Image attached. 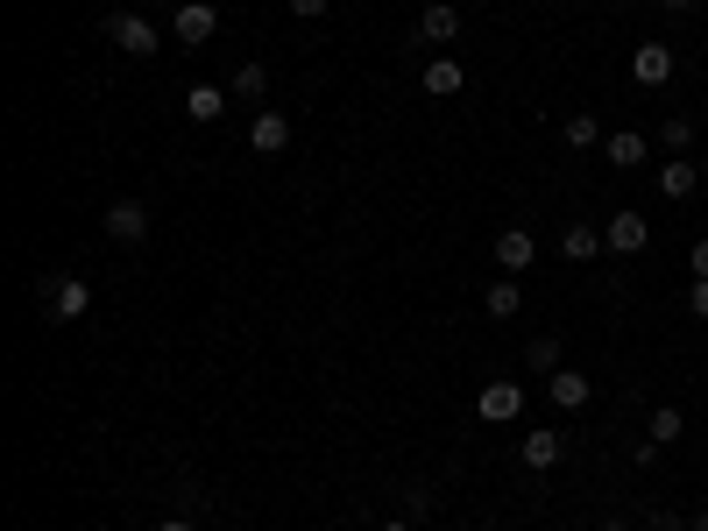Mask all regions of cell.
I'll list each match as a JSON object with an SVG mask.
<instances>
[{
	"label": "cell",
	"instance_id": "obj_1",
	"mask_svg": "<svg viewBox=\"0 0 708 531\" xmlns=\"http://www.w3.org/2000/svg\"><path fill=\"white\" fill-rule=\"evenodd\" d=\"M107 43L128 50V57H157V22H142L136 8H121V14H107Z\"/></svg>",
	"mask_w": 708,
	"mask_h": 531
},
{
	"label": "cell",
	"instance_id": "obj_2",
	"mask_svg": "<svg viewBox=\"0 0 708 531\" xmlns=\"http://www.w3.org/2000/svg\"><path fill=\"white\" fill-rule=\"evenodd\" d=\"M43 305H50V319H64V327H71V319L92 312V283L86 277H50L43 283Z\"/></svg>",
	"mask_w": 708,
	"mask_h": 531
},
{
	"label": "cell",
	"instance_id": "obj_3",
	"mask_svg": "<svg viewBox=\"0 0 708 531\" xmlns=\"http://www.w3.org/2000/svg\"><path fill=\"white\" fill-rule=\"evenodd\" d=\"M674 71H680V57L666 50V43H638L630 50V79H638L645 92H659V86H674Z\"/></svg>",
	"mask_w": 708,
	"mask_h": 531
},
{
	"label": "cell",
	"instance_id": "obj_4",
	"mask_svg": "<svg viewBox=\"0 0 708 531\" xmlns=\"http://www.w3.org/2000/svg\"><path fill=\"white\" fill-rule=\"evenodd\" d=\"M100 227L121 241V249H136V241L149 234V206H142V199H113L107 213H100Z\"/></svg>",
	"mask_w": 708,
	"mask_h": 531
},
{
	"label": "cell",
	"instance_id": "obj_5",
	"mask_svg": "<svg viewBox=\"0 0 708 531\" xmlns=\"http://www.w3.org/2000/svg\"><path fill=\"white\" fill-rule=\"evenodd\" d=\"M518 461L531 468V475H546V468H560V461H567V440H560L552 425H531L525 440H518Z\"/></svg>",
	"mask_w": 708,
	"mask_h": 531
},
{
	"label": "cell",
	"instance_id": "obj_6",
	"mask_svg": "<svg viewBox=\"0 0 708 531\" xmlns=\"http://www.w3.org/2000/svg\"><path fill=\"white\" fill-rule=\"evenodd\" d=\"M652 184H659V199H674V206H680V199H695V192H701V163H695V157H666V163L652 170Z\"/></svg>",
	"mask_w": 708,
	"mask_h": 531
},
{
	"label": "cell",
	"instance_id": "obj_7",
	"mask_svg": "<svg viewBox=\"0 0 708 531\" xmlns=\"http://www.w3.org/2000/svg\"><path fill=\"white\" fill-rule=\"evenodd\" d=\"M170 29H178V43H185V50H199V43H213L220 8H213V0H185V8H178V22H170Z\"/></svg>",
	"mask_w": 708,
	"mask_h": 531
},
{
	"label": "cell",
	"instance_id": "obj_8",
	"mask_svg": "<svg viewBox=\"0 0 708 531\" xmlns=\"http://www.w3.org/2000/svg\"><path fill=\"white\" fill-rule=\"evenodd\" d=\"M248 149H256V157H283V149H291V121H283L277 107H262L256 121H248Z\"/></svg>",
	"mask_w": 708,
	"mask_h": 531
},
{
	"label": "cell",
	"instance_id": "obj_9",
	"mask_svg": "<svg viewBox=\"0 0 708 531\" xmlns=\"http://www.w3.org/2000/svg\"><path fill=\"white\" fill-rule=\"evenodd\" d=\"M475 411H482L489 425H510L525 411V383H482V397H475Z\"/></svg>",
	"mask_w": 708,
	"mask_h": 531
},
{
	"label": "cell",
	"instance_id": "obj_10",
	"mask_svg": "<svg viewBox=\"0 0 708 531\" xmlns=\"http://www.w3.org/2000/svg\"><path fill=\"white\" fill-rule=\"evenodd\" d=\"M531 262H539V241H531L525 227H503V234H496V270L518 277V270H531Z\"/></svg>",
	"mask_w": 708,
	"mask_h": 531
},
{
	"label": "cell",
	"instance_id": "obj_11",
	"mask_svg": "<svg viewBox=\"0 0 708 531\" xmlns=\"http://www.w3.org/2000/svg\"><path fill=\"white\" fill-rule=\"evenodd\" d=\"M609 249H617V256H645V241H652V220H645V213H609Z\"/></svg>",
	"mask_w": 708,
	"mask_h": 531
},
{
	"label": "cell",
	"instance_id": "obj_12",
	"mask_svg": "<svg viewBox=\"0 0 708 531\" xmlns=\"http://www.w3.org/2000/svg\"><path fill=\"white\" fill-rule=\"evenodd\" d=\"M418 36H426V43H453V36H461V8H453V0H426Z\"/></svg>",
	"mask_w": 708,
	"mask_h": 531
},
{
	"label": "cell",
	"instance_id": "obj_13",
	"mask_svg": "<svg viewBox=\"0 0 708 531\" xmlns=\"http://www.w3.org/2000/svg\"><path fill=\"white\" fill-rule=\"evenodd\" d=\"M546 390H552V404H560V411H581L588 397H596V383H588L581 369H552V375H546Z\"/></svg>",
	"mask_w": 708,
	"mask_h": 531
},
{
	"label": "cell",
	"instance_id": "obj_14",
	"mask_svg": "<svg viewBox=\"0 0 708 531\" xmlns=\"http://www.w3.org/2000/svg\"><path fill=\"white\" fill-rule=\"evenodd\" d=\"M560 256H567V262H596V256H602V227L574 220L567 234H560Z\"/></svg>",
	"mask_w": 708,
	"mask_h": 531
},
{
	"label": "cell",
	"instance_id": "obj_15",
	"mask_svg": "<svg viewBox=\"0 0 708 531\" xmlns=\"http://www.w3.org/2000/svg\"><path fill=\"white\" fill-rule=\"evenodd\" d=\"M482 312H489V319H518V312H525V291H518V277H496L489 291H482Z\"/></svg>",
	"mask_w": 708,
	"mask_h": 531
},
{
	"label": "cell",
	"instance_id": "obj_16",
	"mask_svg": "<svg viewBox=\"0 0 708 531\" xmlns=\"http://www.w3.org/2000/svg\"><path fill=\"white\" fill-rule=\"evenodd\" d=\"M461 86H468V71L453 64V57H432V64H426V92H432V100H453Z\"/></svg>",
	"mask_w": 708,
	"mask_h": 531
},
{
	"label": "cell",
	"instance_id": "obj_17",
	"mask_svg": "<svg viewBox=\"0 0 708 531\" xmlns=\"http://www.w3.org/2000/svg\"><path fill=\"white\" fill-rule=\"evenodd\" d=\"M220 113H227V92H220V86H191V92H185V121L206 128V121H220Z\"/></svg>",
	"mask_w": 708,
	"mask_h": 531
},
{
	"label": "cell",
	"instance_id": "obj_18",
	"mask_svg": "<svg viewBox=\"0 0 708 531\" xmlns=\"http://www.w3.org/2000/svg\"><path fill=\"white\" fill-rule=\"evenodd\" d=\"M525 369H531V375L567 369V362H560V333H531V340H525Z\"/></svg>",
	"mask_w": 708,
	"mask_h": 531
},
{
	"label": "cell",
	"instance_id": "obj_19",
	"mask_svg": "<svg viewBox=\"0 0 708 531\" xmlns=\"http://www.w3.org/2000/svg\"><path fill=\"white\" fill-rule=\"evenodd\" d=\"M659 149H666V157H687V149H695V113H666Z\"/></svg>",
	"mask_w": 708,
	"mask_h": 531
},
{
	"label": "cell",
	"instance_id": "obj_20",
	"mask_svg": "<svg viewBox=\"0 0 708 531\" xmlns=\"http://www.w3.org/2000/svg\"><path fill=\"white\" fill-rule=\"evenodd\" d=\"M638 163H645V136L617 128V136H609V170H638Z\"/></svg>",
	"mask_w": 708,
	"mask_h": 531
},
{
	"label": "cell",
	"instance_id": "obj_21",
	"mask_svg": "<svg viewBox=\"0 0 708 531\" xmlns=\"http://www.w3.org/2000/svg\"><path fill=\"white\" fill-rule=\"evenodd\" d=\"M560 136H567V149H596L602 142V121H596V113H567Z\"/></svg>",
	"mask_w": 708,
	"mask_h": 531
},
{
	"label": "cell",
	"instance_id": "obj_22",
	"mask_svg": "<svg viewBox=\"0 0 708 531\" xmlns=\"http://www.w3.org/2000/svg\"><path fill=\"white\" fill-rule=\"evenodd\" d=\"M680 432H687V419H680V411H674V404H659V411H652V425H645V440H659V447H674V440H680Z\"/></svg>",
	"mask_w": 708,
	"mask_h": 531
},
{
	"label": "cell",
	"instance_id": "obj_23",
	"mask_svg": "<svg viewBox=\"0 0 708 531\" xmlns=\"http://www.w3.org/2000/svg\"><path fill=\"white\" fill-rule=\"evenodd\" d=\"M235 92H241V100H262V92H270V71H262V64H241V71H235Z\"/></svg>",
	"mask_w": 708,
	"mask_h": 531
},
{
	"label": "cell",
	"instance_id": "obj_24",
	"mask_svg": "<svg viewBox=\"0 0 708 531\" xmlns=\"http://www.w3.org/2000/svg\"><path fill=\"white\" fill-rule=\"evenodd\" d=\"M426 510H432V489L411 482V489H405V518H426Z\"/></svg>",
	"mask_w": 708,
	"mask_h": 531
},
{
	"label": "cell",
	"instance_id": "obj_25",
	"mask_svg": "<svg viewBox=\"0 0 708 531\" xmlns=\"http://www.w3.org/2000/svg\"><path fill=\"white\" fill-rule=\"evenodd\" d=\"M327 8H333V0H291V14H298V22H319Z\"/></svg>",
	"mask_w": 708,
	"mask_h": 531
},
{
	"label": "cell",
	"instance_id": "obj_26",
	"mask_svg": "<svg viewBox=\"0 0 708 531\" xmlns=\"http://www.w3.org/2000/svg\"><path fill=\"white\" fill-rule=\"evenodd\" d=\"M687 312L708 319V277H695V291H687Z\"/></svg>",
	"mask_w": 708,
	"mask_h": 531
},
{
	"label": "cell",
	"instance_id": "obj_27",
	"mask_svg": "<svg viewBox=\"0 0 708 531\" xmlns=\"http://www.w3.org/2000/svg\"><path fill=\"white\" fill-rule=\"evenodd\" d=\"M687 270H695V277H708V234L695 241V249H687Z\"/></svg>",
	"mask_w": 708,
	"mask_h": 531
},
{
	"label": "cell",
	"instance_id": "obj_28",
	"mask_svg": "<svg viewBox=\"0 0 708 531\" xmlns=\"http://www.w3.org/2000/svg\"><path fill=\"white\" fill-rule=\"evenodd\" d=\"M645 531H674V518H666V510H652V518H645Z\"/></svg>",
	"mask_w": 708,
	"mask_h": 531
},
{
	"label": "cell",
	"instance_id": "obj_29",
	"mask_svg": "<svg viewBox=\"0 0 708 531\" xmlns=\"http://www.w3.org/2000/svg\"><path fill=\"white\" fill-rule=\"evenodd\" d=\"M659 8H666V14H687V8H695V0H659Z\"/></svg>",
	"mask_w": 708,
	"mask_h": 531
},
{
	"label": "cell",
	"instance_id": "obj_30",
	"mask_svg": "<svg viewBox=\"0 0 708 531\" xmlns=\"http://www.w3.org/2000/svg\"><path fill=\"white\" fill-rule=\"evenodd\" d=\"M157 531H191V518H163V524H157Z\"/></svg>",
	"mask_w": 708,
	"mask_h": 531
},
{
	"label": "cell",
	"instance_id": "obj_31",
	"mask_svg": "<svg viewBox=\"0 0 708 531\" xmlns=\"http://www.w3.org/2000/svg\"><path fill=\"white\" fill-rule=\"evenodd\" d=\"M382 531H411V518H382Z\"/></svg>",
	"mask_w": 708,
	"mask_h": 531
},
{
	"label": "cell",
	"instance_id": "obj_32",
	"mask_svg": "<svg viewBox=\"0 0 708 531\" xmlns=\"http://www.w3.org/2000/svg\"><path fill=\"white\" fill-rule=\"evenodd\" d=\"M596 531H630V524H624V518H609V524H596Z\"/></svg>",
	"mask_w": 708,
	"mask_h": 531
},
{
	"label": "cell",
	"instance_id": "obj_33",
	"mask_svg": "<svg viewBox=\"0 0 708 531\" xmlns=\"http://www.w3.org/2000/svg\"><path fill=\"white\" fill-rule=\"evenodd\" d=\"M695 531H708V510H695Z\"/></svg>",
	"mask_w": 708,
	"mask_h": 531
},
{
	"label": "cell",
	"instance_id": "obj_34",
	"mask_svg": "<svg viewBox=\"0 0 708 531\" xmlns=\"http://www.w3.org/2000/svg\"><path fill=\"white\" fill-rule=\"evenodd\" d=\"M695 163H701V184H708V157H695Z\"/></svg>",
	"mask_w": 708,
	"mask_h": 531
},
{
	"label": "cell",
	"instance_id": "obj_35",
	"mask_svg": "<svg viewBox=\"0 0 708 531\" xmlns=\"http://www.w3.org/2000/svg\"><path fill=\"white\" fill-rule=\"evenodd\" d=\"M674 531H695V524H674Z\"/></svg>",
	"mask_w": 708,
	"mask_h": 531
},
{
	"label": "cell",
	"instance_id": "obj_36",
	"mask_svg": "<svg viewBox=\"0 0 708 531\" xmlns=\"http://www.w3.org/2000/svg\"><path fill=\"white\" fill-rule=\"evenodd\" d=\"M701 113H708V107H701Z\"/></svg>",
	"mask_w": 708,
	"mask_h": 531
}]
</instances>
